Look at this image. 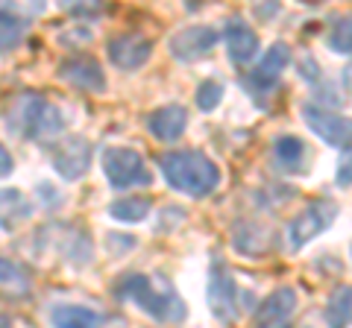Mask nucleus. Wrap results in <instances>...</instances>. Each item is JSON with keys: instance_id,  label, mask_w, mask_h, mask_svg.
Here are the masks:
<instances>
[{"instance_id": "13", "label": "nucleus", "mask_w": 352, "mask_h": 328, "mask_svg": "<svg viewBox=\"0 0 352 328\" xmlns=\"http://www.w3.org/2000/svg\"><path fill=\"white\" fill-rule=\"evenodd\" d=\"M294 311H296V290L294 288L273 290L256 311V328H288Z\"/></svg>"}, {"instance_id": "19", "label": "nucleus", "mask_w": 352, "mask_h": 328, "mask_svg": "<svg viewBox=\"0 0 352 328\" xmlns=\"http://www.w3.org/2000/svg\"><path fill=\"white\" fill-rule=\"evenodd\" d=\"M53 328H97L100 325V314L82 305H56L50 314Z\"/></svg>"}, {"instance_id": "31", "label": "nucleus", "mask_w": 352, "mask_h": 328, "mask_svg": "<svg viewBox=\"0 0 352 328\" xmlns=\"http://www.w3.org/2000/svg\"><path fill=\"white\" fill-rule=\"evenodd\" d=\"M0 328H12V320L6 314H0Z\"/></svg>"}, {"instance_id": "8", "label": "nucleus", "mask_w": 352, "mask_h": 328, "mask_svg": "<svg viewBox=\"0 0 352 328\" xmlns=\"http://www.w3.org/2000/svg\"><path fill=\"white\" fill-rule=\"evenodd\" d=\"M88 164H91V144L80 135L65 138L62 144L53 150V170H56L65 182L82 179Z\"/></svg>"}, {"instance_id": "3", "label": "nucleus", "mask_w": 352, "mask_h": 328, "mask_svg": "<svg viewBox=\"0 0 352 328\" xmlns=\"http://www.w3.org/2000/svg\"><path fill=\"white\" fill-rule=\"evenodd\" d=\"M62 112L47 100H41L38 94H24L18 100L15 112L9 115V129H15L24 138H53L62 132Z\"/></svg>"}, {"instance_id": "18", "label": "nucleus", "mask_w": 352, "mask_h": 328, "mask_svg": "<svg viewBox=\"0 0 352 328\" xmlns=\"http://www.w3.org/2000/svg\"><path fill=\"white\" fill-rule=\"evenodd\" d=\"M273 164H276V170H282V173L302 170V164H305V144H302V138L282 135V138L273 141Z\"/></svg>"}, {"instance_id": "22", "label": "nucleus", "mask_w": 352, "mask_h": 328, "mask_svg": "<svg viewBox=\"0 0 352 328\" xmlns=\"http://www.w3.org/2000/svg\"><path fill=\"white\" fill-rule=\"evenodd\" d=\"M349 299H352V293L346 284L332 293V299H329L326 311H323L329 328H349Z\"/></svg>"}, {"instance_id": "27", "label": "nucleus", "mask_w": 352, "mask_h": 328, "mask_svg": "<svg viewBox=\"0 0 352 328\" xmlns=\"http://www.w3.org/2000/svg\"><path fill=\"white\" fill-rule=\"evenodd\" d=\"M300 71H302L305 80H320V65H317L311 56H305V59L300 62Z\"/></svg>"}, {"instance_id": "26", "label": "nucleus", "mask_w": 352, "mask_h": 328, "mask_svg": "<svg viewBox=\"0 0 352 328\" xmlns=\"http://www.w3.org/2000/svg\"><path fill=\"white\" fill-rule=\"evenodd\" d=\"M106 246L112 253H126V249L135 246V237L132 235H106Z\"/></svg>"}, {"instance_id": "30", "label": "nucleus", "mask_w": 352, "mask_h": 328, "mask_svg": "<svg viewBox=\"0 0 352 328\" xmlns=\"http://www.w3.org/2000/svg\"><path fill=\"white\" fill-rule=\"evenodd\" d=\"M338 182H340V188H349V161L340 164V170H338Z\"/></svg>"}, {"instance_id": "6", "label": "nucleus", "mask_w": 352, "mask_h": 328, "mask_svg": "<svg viewBox=\"0 0 352 328\" xmlns=\"http://www.w3.org/2000/svg\"><path fill=\"white\" fill-rule=\"evenodd\" d=\"M206 299L208 308L217 316L220 323L232 325L238 320V284L232 279L226 264L214 261L212 270H208V288H206Z\"/></svg>"}, {"instance_id": "12", "label": "nucleus", "mask_w": 352, "mask_h": 328, "mask_svg": "<svg viewBox=\"0 0 352 328\" xmlns=\"http://www.w3.org/2000/svg\"><path fill=\"white\" fill-rule=\"evenodd\" d=\"M59 76L65 82H71L74 89L82 91H103L106 89V73L103 65L91 56H71L59 65Z\"/></svg>"}, {"instance_id": "7", "label": "nucleus", "mask_w": 352, "mask_h": 328, "mask_svg": "<svg viewBox=\"0 0 352 328\" xmlns=\"http://www.w3.org/2000/svg\"><path fill=\"white\" fill-rule=\"evenodd\" d=\"M302 117H305L308 129H311L323 144L338 147L344 152L349 150V120L346 117H340V115L329 112V108H323V106H314V103L302 106Z\"/></svg>"}, {"instance_id": "2", "label": "nucleus", "mask_w": 352, "mask_h": 328, "mask_svg": "<svg viewBox=\"0 0 352 328\" xmlns=\"http://www.w3.org/2000/svg\"><path fill=\"white\" fill-rule=\"evenodd\" d=\"M159 167L164 173L170 188L188 194V196H208L217 182H220V170L217 164L206 156V152H197V150H173V152H164L159 159Z\"/></svg>"}, {"instance_id": "17", "label": "nucleus", "mask_w": 352, "mask_h": 328, "mask_svg": "<svg viewBox=\"0 0 352 328\" xmlns=\"http://www.w3.org/2000/svg\"><path fill=\"white\" fill-rule=\"evenodd\" d=\"M32 217V202L27 200L21 191L15 188H3L0 191V229L12 232L21 223H27Z\"/></svg>"}, {"instance_id": "28", "label": "nucleus", "mask_w": 352, "mask_h": 328, "mask_svg": "<svg viewBox=\"0 0 352 328\" xmlns=\"http://www.w3.org/2000/svg\"><path fill=\"white\" fill-rule=\"evenodd\" d=\"M12 167H15L12 156H9V152H6V147L0 144V179H3V176H9V173H12Z\"/></svg>"}, {"instance_id": "20", "label": "nucleus", "mask_w": 352, "mask_h": 328, "mask_svg": "<svg viewBox=\"0 0 352 328\" xmlns=\"http://www.w3.org/2000/svg\"><path fill=\"white\" fill-rule=\"evenodd\" d=\"M109 214L120 223H141L150 214V200L147 196H124L109 205Z\"/></svg>"}, {"instance_id": "29", "label": "nucleus", "mask_w": 352, "mask_h": 328, "mask_svg": "<svg viewBox=\"0 0 352 328\" xmlns=\"http://www.w3.org/2000/svg\"><path fill=\"white\" fill-rule=\"evenodd\" d=\"M38 196H41L44 202H59V196L53 194V188H50L47 182H41V185H38Z\"/></svg>"}, {"instance_id": "1", "label": "nucleus", "mask_w": 352, "mask_h": 328, "mask_svg": "<svg viewBox=\"0 0 352 328\" xmlns=\"http://www.w3.org/2000/svg\"><path fill=\"white\" fill-rule=\"evenodd\" d=\"M115 296L120 302L138 305L147 316L159 323H182L185 320V302L176 296V290L162 276H144V272H129L118 279Z\"/></svg>"}, {"instance_id": "24", "label": "nucleus", "mask_w": 352, "mask_h": 328, "mask_svg": "<svg viewBox=\"0 0 352 328\" xmlns=\"http://www.w3.org/2000/svg\"><path fill=\"white\" fill-rule=\"evenodd\" d=\"M220 100H223V85L217 80L200 82V89H197V106H200V112H214Z\"/></svg>"}, {"instance_id": "16", "label": "nucleus", "mask_w": 352, "mask_h": 328, "mask_svg": "<svg viewBox=\"0 0 352 328\" xmlns=\"http://www.w3.org/2000/svg\"><path fill=\"white\" fill-rule=\"evenodd\" d=\"M185 126H188V112H185V106H179V103L162 106L156 112H150V117H147V129L159 141H168V144L176 138H182Z\"/></svg>"}, {"instance_id": "10", "label": "nucleus", "mask_w": 352, "mask_h": 328, "mask_svg": "<svg viewBox=\"0 0 352 328\" xmlns=\"http://www.w3.org/2000/svg\"><path fill=\"white\" fill-rule=\"evenodd\" d=\"M217 38H220L217 30H212V27H185L176 32V36H170V53H173V59H179V62L203 59L214 50Z\"/></svg>"}, {"instance_id": "21", "label": "nucleus", "mask_w": 352, "mask_h": 328, "mask_svg": "<svg viewBox=\"0 0 352 328\" xmlns=\"http://www.w3.org/2000/svg\"><path fill=\"white\" fill-rule=\"evenodd\" d=\"M24 32H27V21L0 6V53L15 50L24 41Z\"/></svg>"}, {"instance_id": "5", "label": "nucleus", "mask_w": 352, "mask_h": 328, "mask_svg": "<svg viewBox=\"0 0 352 328\" xmlns=\"http://www.w3.org/2000/svg\"><path fill=\"white\" fill-rule=\"evenodd\" d=\"M335 217H338V202L332 200H317L311 205H305L288 226V246L294 253H300L305 244H311L317 235H323L335 223Z\"/></svg>"}, {"instance_id": "15", "label": "nucleus", "mask_w": 352, "mask_h": 328, "mask_svg": "<svg viewBox=\"0 0 352 328\" xmlns=\"http://www.w3.org/2000/svg\"><path fill=\"white\" fill-rule=\"evenodd\" d=\"M223 41H226L229 59H232L235 65H247V62L256 59V53H258V36L241 18H229L226 21Z\"/></svg>"}, {"instance_id": "25", "label": "nucleus", "mask_w": 352, "mask_h": 328, "mask_svg": "<svg viewBox=\"0 0 352 328\" xmlns=\"http://www.w3.org/2000/svg\"><path fill=\"white\" fill-rule=\"evenodd\" d=\"M329 47H332L335 53H344V56H349V50H352V36H349V18H340L338 24L332 27V32H329Z\"/></svg>"}, {"instance_id": "4", "label": "nucleus", "mask_w": 352, "mask_h": 328, "mask_svg": "<svg viewBox=\"0 0 352 328\" xmlns=\"http://www.w3.org/2000/svg\"><path fill=\"white\" fill-rule=\"evenodd\" d=\"M103 173L115 191L144 188V185L153 182V173L147 170L144 159L129 147H109L103 152Z\"/></svg>"}, {"instance_id": "11", "label": "nucleus", "mask_w": 352, "mask_h": 328, "mask_svg": "<svg viewBox=\"0 0 352 328\" xmlns=\"http://www.w3.org/2000/svg\"><path fill=\"white\" fill-rule=\"evenodd\" d=\"M153 53V41L138 36V32H124L109 41V59H112L120 71H135L141 68Z\"/></svg>"}, {"instance_id": "14", "label": "nucleus", "mask_w": 352, "mask_h": 328, "mask_svg": "<svg viewBox=\"0 0 352 328\" xmlns=\"http://www.w3.org/2000/svg\"><path fill=\"white\" fill-rule=\"evenodd\" d=\"M232 246L238 255H247V258H261L270 253L273 246V235L267 226H261L256 220H241L232 229Z\"/></svg>"}, {"instance_id": "9", "label": "nucleus", "mask_w": 352, "mask_h": 328, "mask_svg": "<svg viewBox=\"0 0 352 328\" xmlns=\"http://www.w3.org/2000/svg\"><path fill=\"white\" fill-rule=\"evenodd\" d=\"M288 62H291V47L285 45V41H276L267 53L261 56V62L252 68L250 73H247V80H244V89H250V91H258V94H264V91H270L273 85L279 82V76H282V71L288 68Z\"/></svg>"}, {"instance_id": "23", "label": "nucleus", "mask_w": 352, "mask_h": 328, "mask_svg": "<svg viewBox=\"0 0 352 328\" xmlns=\"http://www.w3.org/2000/svg\"><path fill=\"white\" fill-rule=\"evenodd\" d=\"M0 288H3V290H15V293H27L30 276L15 264V261L0 258Z\"/></svg>"}]
</instances>
